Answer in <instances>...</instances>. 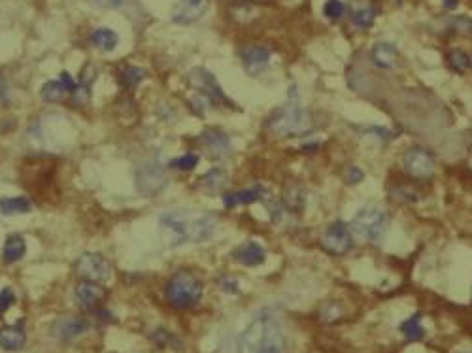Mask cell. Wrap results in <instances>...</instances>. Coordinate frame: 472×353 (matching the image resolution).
Segmentation results:
<instances>
[{"label": "cell", "mask_w": 472, "mask_h": 353, "mask_svg": "<svg viewBox=\"0 0 472 353\" xmlns=\"http://www.w3.org/2000/svg\"><path fill=\"white\" fill-rule=\"evenodd\" d=\"M218 227V218L199 210H168L159 216L161 238L168 247L201 244L212 238Z\"/></svg>", "instance_id": "cell-1"}, {"label": "cell", "mask_w": 472, "mask_h": 353, "mask_svg": "<svg viewBox=\"0 0 472 353\" xmlns=\"http://www.w3.org/2000/svg\"><path fill=\"white\" fill-rule=\"evenodd\" d=\"M283 347L282 323L271 312H261L240 336L242 353H283Z\"/></svg>", "instance_id": "cell-2"}, {"label": "cell", "mask_w": 472, "mask_h": 353, "mask_svg": "<svg viewBox=\"0 0 472 353\" xmlns=\"http://www.w3.org/2000/svg\"><path fill=\"white\" fill-rule=\"evenodd\" d=\"M268 129L278 136L306 135L312 129V116L299 99H291L268 119Z\"/></svg>", "instance_id": "cell-3"}, {"label": "cell", "mask_w": 472, "mask_h": 353, "mask_svg": "<svg viewBox=\"0 0 472 353\" xmlns=\"http://www.w3.org/2000/svg\"><path fill=\"white\" fill-rule=\"evenodd\" d=\"M166 300L176 310H189L201 300L202 282L189 271H180L166 283Z\"/></svg>", "instance_id": "cell-4"}, {"label": "cell", "mask_w": 472, "mask_h": 353, "mask_svg": "<svg viewBox=\"0 0 472 353\" xmlns=\"http://www.w3.org/2000/svg\"><path fill=\"white\" fill-rule=\"evenodd\" d=\"M390 218L382 208L363 206L352 219V235L365 242H378L385 235Z\"/></svg>", "instance_id": "cell-5"}, {"label": "cell", "mask_w": 472, "mask_h": 353, "mask_svg": "<svg viewBox=\"0 0 472 353\" xmlns=\"http://www.w3.org/2000/svg\"><path fill=\"white\" fill-rule=\"evenodd\" d=\"M402 165H404V171L410 176L419 178V180L433 178L435 176V171H437L435 157L427 149L419 146H414L404 151V155H402Z\"/></svg>", "instance_id": "cell-6"}, {"label": "cell", "mask_w": 472, "mask_h": 353, "mask_svg": "<svg viewBox=\"0 0 472 353\" xmlns=\"http://www.w3.org/2000/svg\"><path fill=\"white\" fill-rule=\"evenodd\" d=\"M321 246L333 255H344L348 254L354 240H352V230L344 221H335L325 229L321 236Z\"/></svg>", "instance_id": "cell-7"}, {"label": "cell", "mask_w": 472, "mask_h": 353, "mask_svg": "<svg viewBox=\"0 0 472 353\" xmlns=\"http://www.w3.org/2000/svg\"><path fill=\"white\" fill-rule=\"evenodd\" d=\"M76 272L89 282H106L110 278V263L99 254H83L76 261Z\"/></svg>", "instance_id": "cell-8"}, {"label": "cell", "mask_w": 472, "mask_h": 353, "mask_svg": "<svg viewBox=\"0 0 472 353\" xmlns=\"http://www.w3.org/2000/svg\"><path fill=\"white\" fill-rule=\"evenodd\" d=\"M165 174L157 165H142L136 171V187L142 194L154 197L165 187Z\"/></svg>", "instance_id": "cell-9"}, {"label": "cell", "mask_w": 472, "mask_h": 353, "mask_svg": "<svg viewBox=\"0 0 472 353\" xmlns=\"http://www.w3.org/2000/svg\"><path fill=\"white\" fill-rule=\"evenodd\" d=\"M189 82L193 83V85H195V87L210 100V102H212V100H227L225 99L223 91H221V87H219L218 80L213 78V74L204 70V68H195V70H191V74H189Z\"/></svg>", "instance_id": "cell-10"}, {"label": "cell", "mask_w": 472, "mask_h": 353, "mask_svg": "<svg viewBox=\"0 0 472 353\" xmlns=\"http://www.w3.org/2000/svg\"><path fill=\"white\" fill-rule=\"evenodd\" d=\"M206 8L208 0H180L172 10V19L182 25L195 23L206 13Z\"/></svg>", "instance_id": "cell-11"}, {"label": "cell", "mask_w": 472, "mask_h": 353, "mask_svg": "<svg viewBox=\"0 0 472 353\" xmlns=\"http://www.w3.org/2000/svg\"><path fill=\"white\" fill-rule=\"evenodd\" d=\"M106 297V289L99 283L82 282L76 287V300L83 310H94Z\"/></svg>", "instance_id": "cell-12"}, {"label": "cell", "mask_w": 472, "mask_h": 353, "mask_svg": "<svg viewBox=\"0 0 472 353\" xmlns=\"http://www.w3.org/2000/svg\"><path fill=\"white\" fill-rule=\"evenodd\" d=\"M201 144L212 157H225L230 154V138L221 130L208 129L201 135Z\"/></svg>", "instance_id": "cell-13"}, {"label": "cell", "mask_w": 472, "mask_h": 353, "mask_svg": "<svg viewBox=\"0 0 472 353\" xmlns=\"http://www.w3.org/2000/svg\"><path fill=\"white\" fill-rule=\"evenodd\" d=\"M89 325L87 321H83L80 318H61L57 323L54 325V336L57 340L70 342L77 338L83 333H87Z\"/></svg>", "instance_id": "cell-14"}, {"label": "cell", "mask_w": 472, "mask_h": 353, "mask_svg": "<svg viewBox=\"0 0 472 353\" xmlns=\"http://www.w3.org/2000/svg\"><path fill=\"white\" fill-rule=\"evenodd\" d=\"M232 257H235L240 265L259 266L265 263L266 252L265 247H261L259 244H255V242H246V244H242L240 247H236Z\"/></svg>", "instance_id": "cell-15"}, {"label": "cell", "mask_w": 472, "mask_h": 353, "mask_svg": "<svg viewBox=\"0 0 472 353\" xmlns=\"http://www.w3.org/2000/svg\"><path fill=\"white\" fill-rule=\"evenodd\" d=\"M242 61L244 66L255 74L271 63V51L263 46H249L242 51Z\"/></svg>", "instance_id": "cell-16"}, {"label": "cell", "mask_w": 472, "mask_h": 353, "mask_svg": "<svg viewBox=\"0 0 472 353\" xmlns=\"http://www.w3.org/2000/svg\"><path fill=\"white\" fill-rule=\"evenodd\" d=\"M263 187L257 185V187H249L242 189V191H235V193H225L223 194V204L225 208H235L240 206V204H254L257 200L263 199Z\"/></svg>", "instance_id": "cell-17"}, {"label": "cell", "mask_w": 472, "mask_h": 353, "mask_svg": "<svg viewBox=\"0 0 472 353\" xmlns=\"http://www.w3.org/2000/svg\"><path fill=\"white\" fill-rule=\"evenodd\" d=\"M397 57H399L397 47L390 42H378L376 46L372 47V61L380 68H395Z\"/></svg>", "instance_id": "cell-18"}, {"label": "cell", "mask_w": 472, "mask_h": 353, "mask_svg": "<svg viewBox=\"0 0 472 353\" xmlns=\"http://www.w3.org/2000/svg\"><path fill=\"white\" fill-rule=\"evenodd\" d=\"M27 335L21 327H2L0 329V347L6 352H19L23 349Z\"/></svg>", "instance_id": "cell-19"}, {"label": "cell", "mask_w": 472, "mask_h": 353, "mask_svg": "<svg viewBox=\"0 0 472 353\" xmlns=\"http://www.w3.org/2000/svg\"><path fill=\"white\" fill-rule=\"evenodd\" d=\"M25 252H27V244H25V240L21 236L19 235L8 236L6 244H4V249H2L6 263H18L19 259H23Z\"/></svg>", "instance_id": "cell-20"}, {"label": "cell", "mask_w": 472, "mask_h": 353, "mask_svg": "<svg viewBox=\"0 0 472 353\" xmlns=\"http://www.w3.org/2000/svg\"><path fill=\"white\" fill-rule=\"evenodd\" d=\"M32 210L29 199L15 197V199H0V213L4 216H18V213H29Z\"/></svg>", "instance_id": "cell-21"}, {"label": "cell", "mask_w": 472, "mask_h": 353, "mask_svg": "<svg viewBox=\"0 0 472 353\" xmlns=\"http://www.w3.org/2000/svg\"><path fill=\"white\" fill-rule=\"evenodd\" d=\"M401 333L408 342L423 340L425 329L423 325H421V314H414L412 318H408L406 321L401 325Z\"/></svg>", "instance_id": "cell-22"}, {"label": "cell", "mask_w": 472, "mask_h": 353, "mask_svg": "<svg viewBox=\"0 0 472 353\" xmlns=\"http://www.w3.org/2000/svg\"><path fill=\"white\" fill-rule=\"evenodd\" d=\"M376 6L372 4H363V6H355L352 10V23L359 29H368L374 19H376Z\"/></svg>", "instance_id": "cell-23"}, {"label": "cell", "mask_w": 472, "mask_h": 353, "mask_svg": "<svg viewBox=\"0 0 472 353\" xmlns=\"http://www.w3.org/2000/svg\"><path fill=\"white\" fill-rule=\"evenodd\" d=\"M283 202H285V206L290 208V210H302L304 208V202H306V193H304V189L299 185V183H291L290 187L285 189V193H283Z\"/></svg>", "instance_id": "cell-24"}, {"label": "cell", "mask_w": 472, "mask_h": 353, "mask_svg": "<svg viewBox=\"0 0 472 353\" xmlns=\"http://www.w3.org/2000/svg\"><path fill=\"white\" fill-rule=\"evenodd\" d=\"M91 40H93L94 46L99 47L101 51H112V49H116V46H118L119 38L112 29H97L93 32V38H91Z\"/></svg>", "instance_id": "cell-25"}, {"label": "cell", "mask_w": 472, "mask_h": 353, "mask_svg": "<svg viewBox=\"0 0 472 353\" xmlns=\"http://www.w3.org/2000/svg\"><path fill=\"white\" fill-rule=\"evenodd\" d=\"M66 91H68V89L65 87V83L61 82V80H51V82H47L42 85L40 97L46 100V102H57V100H61L65 97Z\"/></svg>", "instance_id": "cell-26"}, {"label": "cell", "mask_w": 472, "mask_h": 353, "mask_svg": "<svg viewBox=\"0 0 472 353\" xmlns=\"http://www.w3.org/2000/svg\"><path fill=\"white\" fill-rule=\"evenodd\" d=\"M448 66L457 74H465L471 68V55H466L463 49H452L448 54Z\"/></svg>", "instance_id": "cell-27"}, {"label": "cell", "mask_w": 472, "mask_h": 353, "mask_svg": "<svg viewBox=\"0 0 472 353\" xmlns=\"http://www.w3.org/2000/svg\"><path fill=\"white\" fill-rule=\"evenodd\" d=\"M146 78V70L144 68H138V66H127L121 70V82L127 85V87H135L138 83Z\"/></svg>", "instance_id": "cell-28"}, {"label": "cell", "mask_w": 472, "mask_h": 353, "mask_svg": "<svg viewBox=\"0 0 472 353\" xmlns=\"http://www.w3.org/2000/svg\"><path fill=\"white\" fill-rule=\"evenodd\" d=\"M323 13L330 21H338L346 13V4H344L342 0H327L323 6Z\"/></svg>", "instance_id": "cell-29"}, {"label": "cell", "mask_w": 472, "mask_h": 353, "mask_svg": "<svg viewBox=\"0 0 472 353\" xmlns=\"http://www.w3.org/2000/svg\"><path fill=\"white\" fill-rule=\"evenodd\" d=\"M197 165H199V155L197 154H185L178 159L170 161L172 168H178V171H193Z\"/></svg>", "instance_id": "cell-30"}, {"label": "cell", "mask_w": 472, "mask_h": 353, "mask_svg": "<svg viewBox=\"0 0 472 353\" xmlns=\"http://www.w3.org/2000/svg\"><path fill=\"white\" fill-rule=\"evenodd\" d=\"M225 172L221 168H212L208 172L206 176L202 178V183L206 185L208 189H219L225 183Z\"/></svg>", "instance_id": "cell-31"}, {"label": "cell", "mask_w": 472, "mask_h": 353, "mask_svg": "<svg viewBox=\"0 0 472 353\" xmlns=\"http://www.w3.org/2000/svg\"><path fill=\"white\" fill-rule=\"evenodd\" d=\"M89 97H91V89H89V85L85 82L77 83L76 89L72 91V102H76V104H80V106L87 102Z\"/></svg>", "instance_id": "cell-32"}, {"label": "cell", "mask_w": 472, "mask_h": 353, "mask_svg": "<svg viewBox=\"0 0 472 353\" xmlns=\"http://www.w3.org/2000/svg\"><path fill=\"white\" fill-rule=\"evenodd\" d=\"M13 300H15V295H13L12 289H2L0 291V312H6L8 308L13 304Z\"/></svg>", "instance_id": "cell-33"}, {"label": "cell", "mask_w": 472, "mask_h": 353, "mask_svg": "<svg viewBox=\"0 0 472 353\" xmlns=\"http://www.w3.org/2000/svg\"><path fill=\"white\" fill-rule=\"evenodd\" d=\"M363 178H365V172L361 171L359 166H352V168H348V172H346V182L352 183V185L363 182Z\"/></svg>", "instance_id": "cell-34"}, {"label": "cell", "mask_w": 472, "mask_h": 353, "mask_svg": "<svg viewBox=\"0 0 472 353\" xmlns=\"http://www.w3.org/2000/svg\"><path fill=\"white\" fill-rule=\"evenodd\" d=\"M101 8H123L127 0H89Z\"/></svg>", "instance_id": "cell-35"}, {"label": "cell", "mask_w": 472, "mask_h": 353, "mask_svg": "<svg viewBox=\"0 0 472 353\" xmlns=\"http://www.w3.org/2000/svg\"><path fill=\"white\" fill-rule=\"evenodd\" d=\"M59 80H61V82H63V83H65V87L68 89V91H74V89H76L77 83H74V80H72L70 74H68V72H63V74H61Z\"/></svg>", "instance_id": "cell-36"}, {"label": "cell", "mask_w": 472, "mask_h": 353, "mask_svg": "<svg viewBox=\"0 0 472 353\" xmlns=\"http://www.w3.org/2000/svg\"><path fill=\"white\" fill-rule=\"evenodd\" d=\"M8 93H10V89H8V83L4 78L0 76V100H6Z\"/></svg>", "instance_id": "cell-37"}, {"label": "cell", "mask_w": 472, "mask_h": 353, "mask_svg": "<svg viewBox=\"0 0 472 353\" xmlns=\"http://www.w3.org/2000/svg\"><path fill=\"white\" fill-rule=\"evenodd\" d=\"M442 2L448 10H454V8H457V4H459V0H442Z\"/></svg>", "instance_id": "cell-38"}, {"label": "cell", "mask_w": 472, "mask_h": 353, "mask_svg": "<svg viewBox=\"0 0 472 353\" xmlns=\"http://www.w3.org/2000/svg\"><path fill=\"white\" fill-rule=\"evenodd\" d=\"M471 66H472V55H471Z\"/></svg>", "instance_id": "cell-39"}]
</instances>
